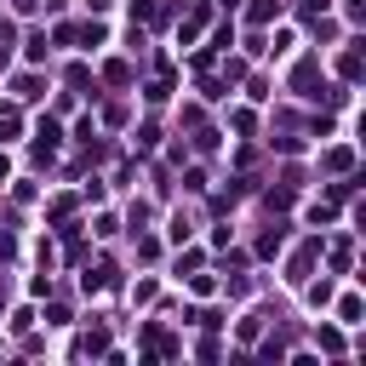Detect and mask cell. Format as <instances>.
<instances>
[{
	"label": "cell",
	"instance_id": "obj_1",
	"mask_svg": "<svg viewBox=\"0 0 366 366\" xmlns=\"http://www.w3.org/2000/svg\"><path fill=\"white\" fill-rule=\"evenodd\" d=\"M298 92H303V98H320V92H315V63H298Z\"/></svg>",
	"mask_w": 366,
	"mask_h": 366
}]
</instances>
